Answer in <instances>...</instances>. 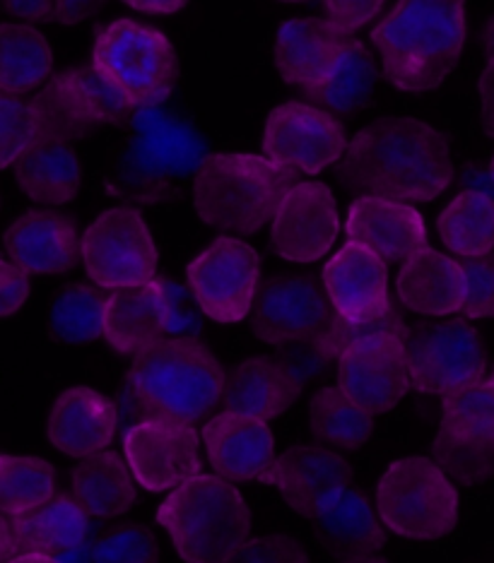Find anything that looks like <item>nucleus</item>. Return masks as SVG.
<instances>
[{
    "instance_id": "1",
    "label": "nucleus",
    "mask_w": 494,
    "mask_h": 563,
    "mask_svg": "<svg viewBox=\"0 0 494 563\" xmlns=\"http://www.w3.org/2000/svg\"><path fill=\"white\" fill-rule=\"evenodd\" d=\"M447 140L415 119H386L354 135L338 164L352 194L394 202H429L451 181Z\"/></svg>"
},
{
    "instance_id": "2",
    "label": "nucleus",
    "mask_w": 494,
    "mask_h": 563,
    "mask_svg": "<svg viewBox=\"0 0 494 563\" xmlns=\"http://www.w3.org/2000/svg\"><path fill=\"white\" fill-rule=\"evenodd\" d=\"M224 374L206 344L191 338L160 342L138 354L125 376L123 407L129 419L194 421L218 405Z\"/></svg>"
},
{
    "instance_id": "3",
    "label": "nucleus",
    "mask_w": 494,
    "mask_h": 563,
    "mask_svg": "<svg viewBox=\"0 0 494 563\" xmlns=\"http://www.w3.org/2000/svg\"><path fill=\"white\" fill-rule=\"evenodd\" d=\"M386 78L408 92L441 85L465 44L463 0H396L372 30Z\"/></svg>"
},
{
    "instance_id": "4",
    "label": "nucleus",
    "mask_w": 494,
    "mask_h": 563,
    "mask_svg": "<svg viewBox=\"0 0 494 563\" xmlns=\"http://www.w3.org/2000/svg\"><path fill=\"white\" fill-rule=\"evenodd\" d=\"M206 159V143L191 123L160 107L143 109L133 117V135L113 159L107 188L138 205L169 200Z\"/></svg>"
},
{
    "instance_id": "5",
    "label": "nucleus",
    "mask_w": 494,
    "mask_h": 563,
    "mask_svg": "<svg viewBox=\"0 0 494 563\" xmlns=\"http://www.w3.org/2000/svg\"><path fill=\"white\" fill-rule=\"evenodd\" d=\"M299 174L256 155H215L196 174L200 220L227 234H256L275 220Z\"/></svg>"
},
{
    "instance_id": "6",
    "label": "nucleus",
    "mask_w": 494,
    "mask_h": 563,
    "mask_svg": "<svg viewBox=\"0 0 494 563\" xmlns=\"http://www.w3.org/2000/svg\"><path fill=\"white\" fill-rule=\"evenodd\" d=\"M157 520L186 563H224L249 542L242 494L222 477L196 475L164 498Z\"/></svg>"
},
{
    "instance_id": "7",
    "label": "nucleus",
    "mask_w": 494,
    "mask_h": 563,
    "mask_svg": "<svg viewBox=\"0 0 494 563\" xmlns=\"http://www.w3.org/2000/svg\"><path fill=\"white\" fill-rule=\"evenodd\" d=\"M92 68L143 111L160 107L169 97L176 80V54L160 30L135 20H117L99 30Z\"/></svg>"
},
{
    "instance_id": "8",
    "label": "nucleus",
    "mask_w": 494,
    "mask_h": 563,
    "mask_svg": "<svg viewBox=\"0 0 494 563\" xmlns=\"http://www.w3.org/2000/svg\"><path fill=\"white\" fill-rule=\"evenodd\" d=\"M376 504L386 528L408 540H439L459 520V494L425 457L396 460L378 482Z\"/></svg>"
},
{
    "instance_id": "9",
    "label": "nucleus",
    "mask_w": 494,
    "mask_h": 563,
    "mask_svg": "<svg viewBox=\"0 0 494 563\" xmlns=\"http://www.w3.org/2000/svg\"><path fill=\"white\" fill-rule=\"evenodd\" d=\"M432 463L451 484L475 486L494 477V376L444 395Z\"/></svg>"
},
{
    "instance_id": "10",
    "label": "nucleus",
    "mask_w": 494,
    "mask_h": 563,
    "mask_svg": "<svg viewBox=\"0 0 494 563\" xmlns=\"http://www.w3.org/2000/svg\"><path fill=\"white\" fill-rule=\"evenodd\" d=\"M487 354L477 330L463 321L420 323L405 340V374L410 390L451 395L485 378Z\"/></svg>"
},
{
    "instance_id": "11",
    "label": "nucleus",
    "mask_w": 494,
    "mask_h": 563,
    "mask_svg": "<svg viewBox=\"0 0 494 563\" xmlns=\"http://www.w3.org/2000/svg\"><path fill=\"white\" fill-rule=\"evenodd\" d=\"M87 273L105 289L141 287L155 279L157 249L138 210L119 208L99 214L83 236Z\"/></svg>"
},
{
    "instance_id": "12",
    "label": "nucleus",
    "mask_w": 494,
    "mask_h": 563,
    "mask_svg": "<svg viewBox=\"0 0 494 563\" xmlns=\"http://www.w3.org/2000/svg\"><path fill=\"white\" fill-rule=\"evenodd\" d=\"M259 273V253L249 243L220 236L188 265L186 279L202 313L218 323H239L253 309Z\"/></svg>"
},
{
    "instance_id": "13",
    "label": "nucleus",
    "mask_w": 494,
    "mask_h": 563,
    "mask_svg": "<svg viewBox=\"0 0 494 563\" xmlns=\"http://www.w3.org/2000/svg\"><path fill=\"white\" fill-rule=\"evenodd\" d=\"M336 318L338 311L321 282L299 275L265 282L251 309L253 330L271 344H316L331 330Z\"/></svg>"
},
{
    "instance_id": "14",
    "label": "nucleus",
    "mask_w": 494,
    "mask_h": 563,
    "mask_svg": "<svg viewBox=\"0 0 494 563\" xmlns=\"http://www.w3.org/2000/svg\"><path fill=\"white\" fill-rule=\"evenodd\" d=\"M263 152L297 174H321L343 157L345 125L331 111L289 101L273 109L265 121Z\"/></svg>"
},
{
    "instance_id": "15",
    "label": "nucleus",
    "mask_w": 494,
    "mask_h": 563,
    "mask_svg": "<svg viewBox=\"0 0 494 563\" xmlns=\"http://www.w3.org/2000/svg\"><path fill=\"white\" fill-rule=\"evenodd\" d=\"M182 330L179 291L167 279L111 294L105 338L121 354H143L160 342L176 340Z\"/></svg>"
},
{
    "instance_id": "16",
    "label": "nucleus",
    "mask_w": 494,
    "mask_h": 563,
    "mask_svg": "<svg viewBox=\"0 0 494 563\" xmlns=\"http://www.w3.org/2000/svg\"><path fill=\"white\" fill-rule=\"evenodd\" d=\"M125 460L133 477L147 492H167L200 472L198 437L186 421H141L125 433Z\"/></svg>"
},
{
    "instance_id": "17",
    "label": "nucleus",
    "mask_w": 494,
    "mask_h": 563,
    "mask_svg": "<svg viewBox=\"0 0 494 563\" xmlns=\"http://www.w3.org/2000/svg\"><path fill=\"white\" fill-rule=\"evenodd\" d=\"M338 236V212L331 188L299 184L283 200L273 222V251L289 263H314L331 251Z\"/></svg>"
},
{
    "instance_id": "18",
    "label": "nucleus",
    "mask_w": 494,
    "mask_h": 563,
    "mask_svg": "<svg viewBox=\"0 0 494 563\" xmlns=\"http://www.w3.org/2000/svg\"><path fill=\"white\" fill-rule=\"evenodd\" d=\"M323 287L333 309L345 321H372L391 309L388 271L384 258L350 241L323 267Z\"/></svg>"
},
{
    "instance_id": "19",
    "label": "nucleus",
    "mask_w": 494,
    "mask_h": 563,
    "mask_svg": "<svg viewBox=\"0 0 494 563\" xmlns=\"http://www.w3.org/2000/svg\"><path fill=\"white\" fill-rule=\"evenodd\" d=\"M6 251L24 275H51L73 271L83 255V243L68 214L30 210L10 224Z\"/></svg>"
},
{
    "instance_id": "20",
    "label": "nucleus",
    "mask_w": 494,
    "mask_h": 563,
    "mask_svg": "<svg viewBox=\"0 0 494 563\" xmlns=\"http://www.w3.org/2000/svg\"><path fill=\"white\" fill-rule=\"evenodd\" d=\"M348 40L350 34L340 32L328 20L299 18L283 22L275 40L277 70L289 87L309 99Z\"/></svg>"
},
{
    "instance_id": "21",
    "label": "nucleus",
    "mask_w": 494,
    "mask_h": 563,
    "mask_svg": "<svg viewBox=\"0 0 494 563\" xmlns=\"http://www.w3.org/2000/svg\"><path fill=\"white\" fill-rule=\"evenodd\" d=\"M212 470L227 482L263 479L273 465V433L263 419L224 412L202 429Z\"/></svg>"
},
{
    "instance_id": "22",
    "label": "nucleus",
    "mask_w": 494,
    "mask_h": 563,
    "mask_svg": "<svg viewBox=\"0 0 494 563\" xmlns=\"http://www.w3.org/2000/svg\"><path fill=\"white\" fill-rule=\"evenodd\" d=\"M117 405L92 388H70L56 400L48 419V439L61 453L87 457L117 437Z\"/></svg>"
},
{
    "instance_id": "23",
    "label": "nucleus",
    "mask_w": 494,
    "mask_h": 563,
    "mask_svg": "<svg viewBox=\"0 0 494 563\" xmlns=\"http://www.w3.org/2000/svg\"><path fill=\"white\" fill-rule=\"evenodd\" d=\"M348 236L384 261H405L427 246L422 214L405 202L360 198L348 214Z\"/></svg>"
},
{
    "instance_id": "24",
    "label": "nucleus",
    "mask_w": 494,
    "mask_h": 563,
    "mask_svg": "<svg viewBox=\"0 0 494 563\" xmlns=\"http://www.w3.org/2000/svg\"><path fill=\"white\" fill-rule=\"evenodd\" d=\"M338 378L350 398L366 412L394 409L410 390L405 374V344H382L345 352L338 360Z\"/></svg>"
},
{
    "instance_id": "25",
    "label": "nucleus",
    "mask_w": 494,
    "mask_h": 563,
    "mask_svg": "<svg viewBox=\"0 0 494 563\" xmlns=\"http://www.w3.org/2000/svg\"><path fill=\"white\" fill-rule=\"evenodd\" d=\"M299 390L301 378L293 368L268 356H256L237 364L224 376L222 400L227 412L268 421L281 417Z\"/></svg>"
},
{
    "instance_id": "26",
    "label": "nucleus",
    "mask_w": 494,
    "mask_h": 563,
    "mask_svg": "<svg viewBox=\"0 0 494 563\" xmlns=\"http://www.w3.org/2000/svg\"><path fill=\"white\" fill-rule=\"evenodd\" d=\"M352 477L350 465L343 455L326 448H293L273 460V465L263 475V484L281 489L299 516L309 518L316 501L328 492L348 486Z\"/></svg>"
},
{
    "instance_id": "27",
    "label": "nucleus",
    "mask_w": 494,
    "mask_h": 563,
    "mask_svg": "<svg viewBox=\"0 0 494 563\" xmlns=\"http://www.w3.org/2000/svg\"><path fill=\"white\" fill-rule=\"evenodd\" d=\"M309 520L328 549L338 556H358L378 552L386 544L382 522L376 520L366 498L348 486L323 494L311 508Z\"/></svg>"
},
{
    "instance_id": "28",
    "label": "nucleus",
    "mask_w": 494,
    "mask_h": 563,
    "mask_svg": "<svg viewBox=\"0 0 494 563\" xmlns=\"http://www.w3.org/2000/svg\"><path fill=\"white\" fill-rule=\"evenodd\" d=\"M403 306L422 316H449L461 311L465 297V273L461 263L437 249H420L403 261L398 273Z\"/></svg>"
},
{
    "instance_id": "29",
    "label": "nucleus",
    "mask_w": 494,
    "mask_h": 563,
    "mask_svg": "<svg viewBox=\"0 0 494 563\" xmlns=\"http://www.w3.org/2000/svg\"><path fill=\"white\" fill-rule=\"evenodd\" d=\"M87 510L66 494H56L28 514L12 516L10 537L18 554H66L87 534Z\"/></svg>"
},
{
    "instance_id": "30",
    "label": "nucleus",
    "mask_w": 494,
    "mask_h": 563,
    "mask_svg": "<svg viewBox=\"0 0 494 563\" xmlns=\"http://www.w3.org/2000/svg\"><path fill=\"white\" fill-rule=\"evenodd\" d=\"M30 104L36 121L34 140H56V143L73 145L101 123L85 92L80 70H63L56 78H48Z\"/></svg>"
},
{
    "instance_id": "31",
    "label": "nucleus",
    "mask_w": 494,
    "mask_h": 563,
    "mask_svg": "<svg viewBox=\"0 0 494 563\" xmlns=\"http://www.w3.org/2000/svg\"><path fill=\"white\" fill-rule=\"evenodd\" d=\"M15 181L34 202L63 205L80 188V162L73 145L34 140L15 162Z\"/></svg>"
},
{
    "instance_id": "32",
    "label": "nucleus",
    "mask_w": 494,
    "mask_h": 563,
    "mask_svg": "<svg viewBox=\"0 0 494 563\" xmlns=\"http://www.w3.org/2000/svg\"><path fill=\"white\" fill-rule=\"evenodd\" d=\"M70 482L75 501L97 518L123 516L135 501L131 465L113 451L83 457L73 467Z\"/></svg>"
},
{
    "instance_id": "33",
    "label": "nucleus",
    "mask_w": 494,
    "mask_h": 563,
    "mask_svg": "<svg viewBox=\"0 0 494 563\" xmlns=\"http://www.w3.org/2000/svg\"><path fill=\"white\" fill-rule=\"evenodd\" d=\"M54 66L51 46L42 32L28 24H0V92L22 95L42 87Z\"/></svg>"
},
{
    "instance_id": "34",
    "label": "nucleus",
    "mask_w": 494,
    "mask_h": 563,
    "mask_svg": "<svg viewBox=\"0 0 494 563\" xmlns=\"http://www.w3.org/2000/svg\"><path fill=\"white\" fill-rule=\"evenodd\" d=\"M374 85L376 68L370 51L350 36L309 101L333 113H352L366 104V99L374 92Z\"/></svg>"
},
{
    "instance_id": "35",
    "label": "nucleus",
    "mask_w": 494,
    "mask_h": 563,
    "mask_svg": "<svg viewBox=\"0 0 494 563\" xmlns=\"http://www.w3.org/2000/svg\"><path fill=\"white\" fill-rule=\"evenodd\" d=\"M439 234L461 258H477L494 249V200L480 190H463L439 217Z\"/></svg>"
},
{
    "instance_id": "36",
    "label": "nucleus",
    "mask_w": 494,
    "mask_h": 563,
    "mask_svg": "<svg viewBox=\"0 0 494 563\" xmlns=\"http://www.w3.org/2000/svg\"><path fill=\"white\" fill-rule=\"evenodd\" d=\"M109 294L90 285H68L51 309V335L66 344H87L105 335Z\"/></svg>"
},
{
    "instance_id": "37",
    "label": "nucleus",
    "mask_w": 494,
    "mask_h": 563,
    "mask_svg": "<svg viewBox=\"0 0 494 563\" xmlns=\"http://www.w3.org/2000/svg\"><path fill=\"white\" fill-rule=\"evenodd\" d=\"M311 429L328 445L360 448L372 437L374 415L354 402L343 388H323L311 400Z\"/></svg>"
},
{
    "instance_id": "38",
    "label": "nucleus",
    "mask_w": 494,
    "mask_h": 563,
    "mask_svg": "<svg viewBox=\"0 0 494 563\" xmlns=\"http://www.w3.org/2000/svg\"><path fill=\"white\" fill-rule=\"evenodd\" d=\"M56 472L44 460L0 455V514L22 516L54 498Z\"/></svg>"
},
{
    "instance_id": "39",
    "label": "nucleus",
    "mask_w": 494,
    "mask_h": 563,
    "mask_svg": "<svg viewBox=\"0 0 494 563\" xmlns=\"http://www.w3.org/2000/svg\"><path fill=\"white\" fill-rule=\"evenodd\" d=\"M408 340V325L403 323L400 313L391 306L382 316L372 321H345L338 316L331 330L314 344L319 360H340L345 352L362 347H382V344H405Z\"/></svg>"
},
{
    "instance_id": "40",
    "label": "nucleus",
    "mask_w": 494,
    "mask_h": 563,
    "mask_svg": "<svg viewBox=\"0 0 494 563\" xmlns=\"http://www.w3.org/2000/svg\"><path fill=\"white\" fill-rule=\"evenodd\" d=\"M36 137V121L30 101L0 92V169L15 164Z\"/></svg>"
},
{
    "instance_id": "41",
    "label": "nucleus",
    "mask_w": 494,
    "mask_h": 563,
    "mask_svg": "<svg viewBox=\"0 0 494 563\" xmlns=\"http://www.w3.org/2000/svg\"><path fill=\"white\" fill-rule=\"evenodd\" d=\"M92 559L95 563H160V544L145 525H125L101 537Z\"/></svg>"
},
{
    "instance_id": "42",
    "label": "nucleus",
    "mask_w": 494,
    "mask_h": 563,
    "mask_svg": "<svg viewBox=\"0 0 494 563\" xmlns=\"http://www.w3.org/2000/svg\"><path fill=\"white\" fill-rule=\"evenodd\" d=\"M465 297L461 313L465 318H494V255L463 258Z\"/></svg>"
},
{
    "instance_id": "43",
    "label": "nucleus",
    "mask_w": 494,
    "mask_h": 563,
    "mask_svg": "<svg viewBox=\"0 0 494 563\" xmlns=\"http://www.w3.org/2000/svg\"><path fill=\"white\" fill-rule=\"evenodd\" d=\"M80 80L85 85L87 97L92 101V109L99 121L121 123V121L133 119L138 113V109L131 104V101L125 99L97 68L80 70Z\"/></svg>"
},
{
    "instance_id": "44",
    "label": "nucleus",
    "mask_w": 494,
    "mask_h": 563,
    "mask_svg": "<svg viewBox=\"0 0 494 563\" xmlns=\"http://www.w3.org/2000/svg\"><path fill=\"white\" fill-rule=\"evenodd\" d=\"M224 563H311L307 552L289 537H261L249 540Z\"/></svg>"
},
{
    "instance_id": "45",
    "label": "nucleus",
    "mask_w": 494,
    "mask_h": 563,
    "mask_svg": "<svg viewBox=\"0 0 494 563\" xmlns=\"http://www.w3.org/2000/svg\"><path fill=\"white\" fill-rule=\"evenodd\" d=\"M386 0H321L326 20L340 32L352 34L382 12Z\"/></svg>"
},
{
    "instance_id": "46",
    "label": "nucleus",
    "mask_w": 494,
    "mask_h": 563,
    "mask_svg": "<svg viewBox=\"0 0 494 563\" xmlns=\"http://www.w3.org/2000/svg\"><path fill=\"white\" fill-rule=\"evenodd\" d=\"M30 297V282L20 267L0 261V318H8L22 309Z\"/></svg>"
},
{
    "instance_id": "47",
    "label": "nucleus",
    "mask_w": 494,
    "mask_h": 563,
    "mask_svg": "<svg viewBox=\"0 0 494 563\" xmlns=\"http://www.w3.org/2000/svg\"><path fill=\"white\" fill-rule=\"evenodd\" d=\"M485 70L480 75V97H483V123L487 135H494V18L490 20L483 40Z\"/></svg>"
},
{
    "instance_id": "48",
    "label": "nucleus",
    "mask_w": 494,
    "mask_h": 563,
    "mask_svg": "<svg viewBox=\"0 0 494 563\" xmlns=\"http://www.w3.org/2000/svg\"><path fill=\"white\" fill-rule=\"evenodd\" d=\"M10 15L34 22H48L56 18V0H3Z\"/></svg>"
},
{
    "instance_id": "49",
    "label": "nucleus",
    "mask_w": 494,
    "mask_h": 563,
    "mask_svg": "<svg viewBox=\"0 0 494 563\" xmlns=\"http://www.w3.org/2000/svg\"><path fill=\"white\" fill-rule=\"evenodd\" d=\"M105 3V0H56V20L63 24L83 22Z\"/></svg>"
},
{
    "instance_id": "50",
    "label": "nucleus",
    "mask_w": 494,
    "mask_h": 563,
    "mask_svg": "<svg viewBox=\"0 0 494 563\" xmlns=\"http://www.w3.org/2000/svg\"><path fill=\"white\" fill-rule=\"evenodd\" d=\"M123 3L150 15H174L186 5V0H123Z\"/></svg>"
},
{
    "instance_id": "51",
    "label": "nucleus",
    "mask_w": 494,
    "mask_h": 563,
    "mask_svg": "<svg viewBox=\"0 0 494 563\" xmlns=\"http://www.w3.org/2000/svg\"><path fill=\"white\" fill-rule=\"evenodd\" d=\"M12 556H15V549H12L10 522L0 514V563H8Z\"/></svg>"
},
{
    "instance_id": "52",
    "label": "nucleus",
    "mask_w": 494,
    "mask_h": 563,
    "mask_svg": "<svg viewBox=\"0 0 494 563\" xmlns=\"http://www.w3.org/2000/svg\"><path fill=\"white\" fill-rule=\"evenodd\" d=\"M8 563H58L54 556H46V554H18L12 556Z\"/></svg>"
},
{
    "instance_id": "53",
    "label": "nucleus",
    "mask_w": 494,
    "mask_h": 563,
    "mask_svg": "<svg viewBox=\"0 0 494 563\" xmlns=\"http://www.w3.org/2000/svg\"><path fill=\"white\" fill-rule=\"evenodd\" d=\"M340 563H388L384 556H378L376 552H372V554H358V556H348V559H343Z\"/></svg>"
},
{
    "instance_id": "54",
    "label": "nucleus",
    "mask_w": 494,
    "mask_h": 563,
    "mask_svg": "<svg viewBox=\"0 0 494 563\" xmlns=\"http://www.w3.org/2000/svg\"><path fill=\"white\" fill-rule=\"evenodd\" d=\"M490 172H492V181H494V159H492V166H490Z\"/></svg>"
},
{
    "instance_id": "55",
    "label": "nucleus",
    "mask_w": 494,
    "mask_h": 563,
    "mask_svg": "<svg viewBox=\"0 0 494 563\" xmlns=\"http://www.w3.org/2000/svg\"><path fill=\"white\" fill-rule=\"evenodd\" d=\"M283 3H299V0H283Z\"/></svg>"
}]
</instances>
